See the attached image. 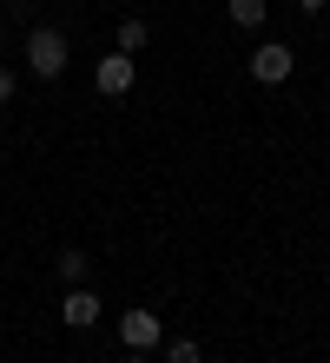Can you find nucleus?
<instances>
[{
    "label": "nucleus",
    "mask_w": 330,
    "mask_h": 363,
    "mask_svg": "<svg viewBox=\"0 0 330 363\" xmlns=\"http://www.w3.org/2000/svg\"><path fill=\"white\" fill-rule=\"evenodd\" d=\"M66 60H73V47H66L60 27H33V33H27V73H33V79H60Z\"/></svg>",
    "instance_id": "obj_1"
},
{
    "label": "nucleus",
    "mask_w": 330,
    "mask_h": 363,
    "mask_svg": "<svg viewBox=\"0 0 330 363\" xmlns=\"http://www.w3.org/2000/svg\"><path fill=\"white\" fill-rule=\"evenodd\" d=\"M291 67H297V53H291V47H277V40L251 47V60H245V73L258 79V86H284V79H291Z\"/></svg>",
    "instance_id": "obj_2"
},
{
    "label": "nucleus",
    "mask_w": 330,
    "mask_h": 363,
    "mask_svg": "<svg viewBox=\"0 0 330 363\" xmlns=\"http://www.w3.org/2000/svg\"><path fill=\"white\" fill-rule=\"evenodd\" d=\"M132 79H139V60H132V53H99V67H93V86L106 93V99H126L132 93Z\"/></svg>",
    "instance_id": "obj_3"
},
{
    "label": "nucleus",
    "mask_w": 330,
    "mask_h": 363,
    "mask_svg": "<svg viewBox=\"0 0 330 363\" xmlns=\"http://www.w3.org/2000/svg\"><path fill=\"white\" fill-rule=\"evenodd\" d=\"M60 324H66V330H93V324H99V297L86 291V284H73V291L60 297Z\"/></svg>",
    "instance_id": "obj_4"
},
{
    "label": "nucleus",
    "mask_w": 330,
    "mask_h": 363,
    "mask_svg": "<svg viewBox=\"0 0 330 363\" xmlns=\"http://www.w3.org/2000/svg\"><path fill=\"white\" fill-rule=\"evenodd\" d=\"M119 344L126 350H159V311H126L119 317Z\"/></svg>",
    "instance_id": "obj_5"
},
{
    "label": "nucleus",
    "mask_w": 330,
    "mask_h": 363,
    "mask_svg": "<svg viewBox=\"0 0 330 363\" xmlns=\"http://www.w3.org/2000/svg\"><path fill=\"white\" fill-rule=\"evenodd\" d=\"M145 40H152V27H145V20H139V13H132V20H119V40H113V47H119V53H132V60H139V53H145Z\"/></svg>",
    "instance_id": "obj_6"
},
{
    "label": "nucleus",
    "mask_w": 330,
    "mask_h": 363,
    "mask_svg": "<svg viewBox=\"0 0 330 363\" xmlns=\"http://www.w3.org/2000/svg\"><path fill=\"white\" fill-rule=\"evenodd\" d=\"M53 271L66 277V284H86V271H93V258H86V251H79V245H66V251H60V258H53Z\"/></svg>",
    "instance_id": "obj_7"
},
{
    "label": "nucleus",
    "mask_w": 330,
    "mask_h": 363,
    "mask_svg": "<svg viewBox=\"0 0 330 363\" xmlns=\"http://www.w3.org/2000/svg\"><path fill=\"white\" fill-rule=\"evenodd\" d=\"M264 13H271L264 0H231V27H245V33H258V27H264Z\"/></svg>",
    "instance_id": "obj_8"
},
{
    "label": "nucleus",
    "mask_w": 330,
    "mask_h": 363,
    "mask_svg": "<svg viewBox=\"0 0 330 363\" xmlns=\"http://www.w3.org/2000/svg\"><path fill=\"white\" fill-rule=\"evenodd\" d=\"M165 363H205V350H198L192 337H172V344H165Z\"/></svg>",
    "instance_id": "obj_9"
},
{
    "label": "nucleus",
    "mask_w": 330,
    "mask_h": 363,
    "mask_svg": "<svg viewBox=\"0 0 330 363\" xmlns=\"http://www.w3.org/2000/svg\"><path fill=\"white\" fill-rule=\"evenodd\" d=\"M13 86H20V79H13V67H0V106L13 99Z\"/></svg>",
    "instance_id": "obj_10"
},
{
    "label": "nucleus",
    "mask_w": 330,
    "mask_h": 363,
    "mask_svg": "<svg viewBox=\"0 0 330 363\" xmlns=\"http://www.w3.org/2000/svg\"><path fill=\"white\" fill-rule=\"evenodd\" d=\"M297 7H304V13H324V7H330V0H297Z\"/></svg>",
    "instance_id": "obj_11"
},
{
    "label": "nucleus",
    "mask_w": 330,
    "mask_h": 363,
    "mask_svg": "<svg viewBox=\"0 0 330 363\" xmlns=\"http://www.w3.org/2000/svg\"><path fill=\"white\" fill-rule=\"evenodd\" d=\"M126 363H152V350H126Z\"/></svg>",
    "instance_id": "obj_12"
}]
</instances>
